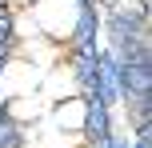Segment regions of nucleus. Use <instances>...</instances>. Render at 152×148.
Masks as SVG:
<instances>
[{
  "label": "nucleus",
  "instance_id": "5",
  "mask_svg": "<svg viewBox=\"0 0 152 148\" xmlns=\"http://www.w3.org/2000/svg\"><path fill=\"white\" fill-rule=\"evenodd\" d=\"M12 4H16V8H28V4H32V0H12Z\"/></svg>",
  "mask_w": 152,
  "mask_h": 148
},
{
  "label": "nucleus",
  "instance_id": "3",
  "mask_svg": "<svg viewBox=\"0 0 152 148\" xmlns=\"http://www.w3.org/2000/svg\"><path fill=\"white\" fill-rule=\"evenodd\" d=\"M84 120H88V104H84L80 96L60 100V108H56V124L60 128H84Z\"/></svg>",
  "mask_w": 152,
  "mask_h": 148
},
{
  "label": "nucleus",
  "instance_id": "1",
  "mask_svg": "<svg viewBox=\"0 0 152 148\" xmlns=\"http://www.w3.org/2000/svg\"><path fill=\"white\" fill-rule=\"evenodd\" d=\"M28 12H32V28L56 44L72 40L80 28V0H32Z\"/></svg>",
  "mask_w": 152,
  "mask_h": 148
},
{
  "label": "nucleus",
  "instance_id": "4",
  "mask_svg": "<svg viewBox=\"0 0 152 148\" xmlns=\"http://www.w3.org/2000/svg\"><path fill=\"white\" fill-rule=\"evenodd\" d=\"M8 112H12L16 120H28V116H36V104H32L28 96H12V104H8Z\"/></svg>",
  "mask_w": 152,
  "mask_h": 148
},
{
  "label": "nucleus",
  "instance_id": "2",
  "mask_svg": "<svg viewBox=\"0 0 152 148\" xmlns=\"http://www.w3.org/2000/svg\"><path fill=\"white\" fill-rule=\"evenodd\" d=\"M32 64H24V60H16V64H8V72H4V80H0V92L12 100V96H24V92H32Z\"/></svg>",
  "mask_w": 152,
  "mask_h": 148
}]
</instances>
